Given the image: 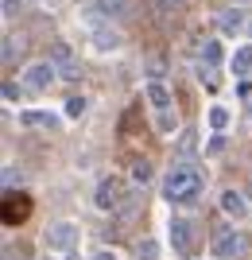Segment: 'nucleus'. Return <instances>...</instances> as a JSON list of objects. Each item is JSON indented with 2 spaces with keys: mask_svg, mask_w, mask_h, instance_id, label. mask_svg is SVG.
Here are the masks:
<instances>
[{
  "mask_svg": "<svg viewBox=\"0 0 252 260\" xmlns=\"http://www.w3.org/2000/svg\"><path fill=\"white\" fill-rule=\"evenodd\" d=\"M202 186H206V179H202V171H198L194 163H175L163 179V198L175 202V206H190L202 194Z\"/></svg>",
  "mask_w": 252,
  "mask_h": 260,
  "instance_id": "nucleus-1",
  "label": "nucleus"
},
{
  "mask_svg": "<svg viewBox=\"0 0 252 260\" xmlns=\"http://www.w3.org/2000/svg\"><path fill=\"white\" fill-rule=\"evenodd\" d=\"M244 252H248V237H244V233H237V229H218V233H213V256L244 260Z\"/></svg>",
  "mask_w": 252,
  "mask_h": 260,
  "instance_id": "nucleus-2",
  "label": "nucleus"
},
{
  "mask_svg": "<svg viewBox=\"0 0 252 260\" xmlns=\"http://www.w3.org/2000/svg\"><path fill=\"white\" fill-rule=\"evenodd\" d=\"M109 16H101V12H86V23H89V35H93V47L97 51H117L121 47V31L105 23Z\"/></svg>",
  "mask_w": 252,
  "mask_h": 260,
  "instance_id": "nucleus-3",
  "label": "nucleus"
},
{
  "mask_svg": "<svg viewBox=\"0 0 252 260\" xmlns=\"http://www.w3.org/2000/svg\"><path fill=\"white\" fill-rule=\"evenodd\" d=\"M128 198L132 194H128V186H124V179L109 175V179H101V183H97V198H93V202H97L101 210H121Z\"/></svg>",
  "mask_w": 252,
  "mask_h": 260,
  "instance_id": "nucleus-4",
  "label": "nucleus"
},
{
  "mask_svg": "<svg viewBox=\"0 0 252 260\" xmlns=\"http://www.w3.org/2000/svg\"><path fill=\"white\" fill-rule=\"evenodd\" d=\"M171 245H175L178 256H194V249H198V229H194L190 217H175V221H171Z\"/></svg>",
  "mask_w": 252,
  "mask_h": 260,
  "instance_id": "nucleus-5",
  "label": "nucleus"
},
{
  "mask_svg": "<svg viewBox=\"0 0 252 260\" xmlns=\"http://www.w3.org/2000/svg\"><path fill=\"white\" fill-rule=\"evenodd\" d=\"M55 78H58V70H55V62H51V58H47V62H31L27 70H23V89L43 93V89L55 86Z\"/></svg>",
  "mask_w": 252,
  "mask_h": 260,
  "instance_id": "nucleus-6",
  "label": "nucleus"
},
{
  "mask_svg": "<svg viewBox=\"0 0 252 260\" xmlns=\"http://www.w3.org/2000/svg\"><path fill=\"white\" fill-rule=\"evenodd\" d=\"M78 245V225H70V221H55V225H47V249L51 252H74Z\"/></svg>",
  "mask_w": 252,
  "mask_h": 260,
  "instance_id": "nucleus-7",
  "label": "nucleus"
},
{
  "mask_svg": "<svg viewBox=\"0 0 252 260\" xmlns=\"http://www.w3.org/2000/svg\"><path fill=\"white\" fill-rule=\"evenodd\" d=\"M31 217V198L20 190H4V225H20Z\"/></svg>",
  "mask_w": 252,
  "mask_h": 260,
  "instance_id": "nucleus-8",
  "label": "nucleus"
},
{
  "mask_svg": "<svg viewBox=\"0 0 252 260\" xmlns=\"http://www.w3.org/2000/svg\"><path fill=\"white\" fill-rule=\"evenodd\" d=\"M51 62H55V70H58V78H78L82 74V62H78V54L70 51V43H51Z\"/></svg>",
  "mask_w": 252,
  "mask_h": 260,
  "instance_id": "nucleus-9",
  "label": "nucleus"
},
{
  "mask_svg": "<svg viewBox=\"0 0 252 260\" xmlns=\"http://www.w3.org/2000/svg\"><path fill=\"white\" fill-rule=\"evenodd\" d=\"M143 98H148V105H152L155 113H167V109H171V89H167L163 82H148V86H143Z\"/></svg>",
  "mask_w": 252,
  "mask_h": 260,
  "instance_id": "nucleus-10",
  "label": "nucleus"
},
{
  "mask_svg": "<svg viewBox=\"0 0 252 260\" xmlns=\"http://www.w3.org/2000/svg\"><path fill=\"white\" fill-rule=\"evenodd\" d=\"M221 210L241 221V217L248 214V202H244V194H237V190H225V194H221Z\"/></svg>",
  "mask_w": 252,
  "mask_h": 260,
  "instance_id": "nucleus-11",
  "label": "nucleus"
},
{
  "mask_svg": "<svg viewBox=\"0 0 252 260\" xmlns=\"http://www.w3.org/2000/svg\"><path fill=\"white\" fill-rule=\"evenodd\" d=\"M20 120L27 124V128H58V124H62V120H58L55 113H35V109L20 113Z\"/></svg>",
  "mask_w": 252,
  "mask_h": 260,
  "instance_id": "nucleus-12",
  "label": "nucleus"
},
{
  "mask_svg": "<svg viewBox=\"0 0 252 260\" xmlns=\"http://www.w3.org/2000/svg\"><path fill=\"white\" fill-rule=\"evenodd\" d=\"M229 66H233V74H237V78H248L252 74V47H237L233 58H229Z\"/></svg>",
  "mask_w": 252,
  "mask_h": 260,
  "instance_id": "nucleus-13",
  "label": "nucleus"
},
{
  "mask_svg": "<svg viewBox=\"0 0 252 260\" xmlns=\"http://www.w3.org/2000/svg\"><path fill=\"white\" fill-rule=\"evenodd\" d=\"M23 58V39L20 35H4V66H16Z\"/></svg>",
  "mask_w": 252,
  "mask_h": 260,
  "instance_id": "nucleus-14",
  "label": "nucleus"
},
{
  "mask_svg": "<svg viewBox=\"0 0 252 260\" xmlns=\"http://www.w3.org/2000/svg\"><path fill=\"white\" fill-rule=\"evenodd\" d=\"M218 62H221V43L218 39H206V43H202V66L218 70Z\"/></svg>",
  "mask_w": 252,
  "mask_h": 260,
  "instance_id": "nucleus-15",
  "label": "nucleus"
},
{
  "mask_svg": "<svg viewBox=\"0 0 252 260\" xmlns=\"http://www.w3.org/2000/svg\"><path fill=\"white\" fill-rule=\"evenodd\" d=\"M221 31L225 35H237V31H248V27H244V16L237 8L233 12H225V16H221Z\"/></svg>",
  "mask_w": 252,
  "mask_h": 260,
  "instance_id": "nucleus-16",
  "label": "nucleus"
},
{
  "mask_svg": "<svg viewBox=\"0 0 252 260\" xmlns=\"http://www.w3.org/2000/svg\"><path fill=\"white\" fill-rule=\"evenodd\" d=\"M128 4H132V0H97L93 8H97L101 16H109V20H113V16H124V12H128Z\"/></svg>",
  "mask_w": 252,
  "mask_h": 260,
  "instance_id": "nucleus-17",
  "label": "nucleus"
},
{
  "mask_svg": "<svg viewBox=\"0 0 252 260\" xmlns=\"http://www.w3.org/2000/svg\"><path fill=\"white\" fill-rule=\"evenodd\" d=\"M155 128L163 132V136H171V132L178 128V117H175V109H167V113H155Z\"/></svg>",
  "mask_w": 252,
  "mask_h": 260,
  "instance_id": "nucleus-18",
  "label": "nucleus"
},
{
  "mask_svg": "<svg viewBox=\"0 0 252 260\" xmlns=\"http://www.w3.org/2000/svg\"><path fill=\"white\" fill-rule=\"evenodd\" d=\"M148 179H152V163H148V159H132V183L143 186Z\"/></svg>",
  "mask_w": 252,
  "mask_h": 260,
  "instance_id": "nucleus-19",
  "label": "nucleus"
},
{
  "mask_svg": "<svg viewBox=\"0 0 252 260\" xmlns=\"http://www.w3.org/2000/svg\"><path fill=\"white\" fill-rule=\"evenodd\" d=\"M136 256H140V260H155V256H159V245H155L152 237L140 241V245H136Z\"/></svg>",
  "mask_w": 252,
  "mask_h": 260,
  "instance_id": "nucleus-20",
  "label": "nucleus"
},
{
  "mask_svg": "<svg viewBox=\"0 0 252 260\" xmlns=\"http://www.w3.org/2000/svg\"><path fill=\"white\" fill-rule=\"evenodd\" d=\"M225 124H229V113H225V109H209V128H213V132H221V128H225Z\"/></svg>",
  "mask_w": 252,
  "mask_h": 260,
  "instance_id": "nucleus-21",
  "label": "nucleus"
},
{
  "mask_svg": "<svg viewBox=\"0 0 252 260\" xmlns=\"http://www.w3.org/2000/svg\"><path fill=\"white\" fill-rule=\"evenodd\" d=\"M148 74H152V82H159V78H163V58H159V54H152V58H148Z\"/></svg>",
  "mask_w": 252,
  "mask_h": 260,
  "instance_id": "nucleus-22",
  "label": "nucleus"
},
{
  "mask_svg": "<svg viewBox=\"0 0 252 260\" xmlns=\"http://www.w3.org/2000/svg\"><path fill=\"white\" fill-rule=\"evenodd\" d=\"M86 113V98H70L66 101V117H82Z\"/></svg>",
  "mask_w": 252,
  "mask_h": 260,
  "instance_id": "nucleus-23",
  "label": "nucleus"
},
{
  "mask_svg": "<svg viewBox=\"0 0 252 260\" xmlns=\"http://www.w3.org/2000/svg\"><path fill=\"white\" fill-rule=\"evenodd\" d=\"M20 98V86H16V82H4V101H16Z\"/></svg>",
  "mask_w": 252,
  "mask_h": 260,
  "instance_id": "nucleus-24",
  "label": "nucleus"
},
{
  "mask_svg": "<svg viewBox=\"0 0 252 260\" xmlns=\"http://www.w3.org/2000/svg\"><path fill=\"white\" fill-rule=\"evenodd\" d=\"M20 4H23V0H4V16H16V12H20Z\"/></svg>",
  "mask_w": 252,
  "mask_h": 260,
  "instance_id": "nucleus-25",
  "label": "nucleus"
},
{
  "mask_svg": "<svg viewBox=\"0 0 252 260\" xmlns=\"http://www.w3.org/2000/svg\"><path fill=\"white\" fill-rule=\"evenodd\" d=\"M93 260H121V256H117L113 249H101V252H93Z\"/></svg>",
  "mask_w": 252,
  "mask_h": 260,
  "instance_id": "nucleus-26",
  "label": "nucleus"
},
{
  "mask_svg": "<svg viewBox=\"0 0 252 260\" xmlns=\"http://www.w3.org/2000/svg\"><path fill=\"white\" fill-rule=\"evenodd\" d=\"M159 4H163V12H171V8H178L183 0H159Z\"/></svg>",
  "mask_w": 252,
  "mask_h": 260,
  "instance_id": "nucleus-27",
  "label": "nucleus"
},
{
  "mask_svg": "<svg viewBox=\"0 0 252 260\" xmlns=\"http://www.w3.org/2000/svg\"><path fill=\"white\" fill-rule=\"evenodd\" d=\"M237 4H252V0H237Z\"/></svg>",
  "mask_w": 252,
  "mask_h": 260,
  "instance_id": "nucleus-28",
  "label": "nucleus"
},
{
  "mask_svg": "<svg viewBox=\"0 0 252 260\" xmlns=\"http://www.w3.org/2000/svg\"><path fill=\"white\" fill-rule=\"evenodd\" d=\"M248 35H252V23H248Z\"/></svg>",
  "mask_w": 252,
  "mask_h": 260,
  "instance_id": "nucleus-29",
  "label": "nucleus"
},
{
  "mask_svg": "<svg viewBox=\"0 0 252 260\" xmlns=\"http://www.w3.org/2000/svg\"><path fill=\"white\" fill-rule=\"evenodd\" d=\"M248 117H252V105H248Z\"/></svg>",
  "mask_w": 252,
  "mask_h": 260,
  "instance_id": "nucleus-30",
  "label": "nucleus"
},
{
  "mask_svg": "<svg viewBox=\"0 0 252 260\" xmlns=\"http://www.w3.org/2000/svg\"><path fill=\"white\" fill-rule=\"evenodd\" d=\"M47 260H51V256H47Z\"/></svg>",
  "mask_w": 252,
  "mask_h": 260,
  "instance_id": "nucleus-31",
  "label": "nucleus"
}]
</instances>
